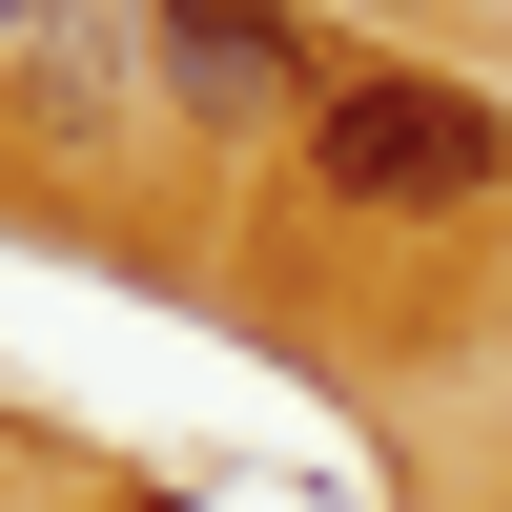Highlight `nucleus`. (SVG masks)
<instances>
[{
	"label": "nucleus",
	"instance_id": "obj_1",
	"mask_svg": "<svg viewBox=\"0 0 512 512\" xmlns=\"http://www.w3.org/2000/svg\"><path fill=\"white\" fill-rule=\"evenodd\" d=\"M308 185L328 205H492L512 185V103L492 82H431V62H349L308 103Z\"/></svg>",
	"mask_w": 512,
	"mask_h": 512
},
{
	"label": "nucleus",
	"instance_id": "obj_2",
	"mask_svg": "<svg viewBox=\"0 0 512 512\" xmlns=\"http://www.w3.org/2000/svg\"><path fill=\"white\" fill-rule=\"evenodd\" d=\"M164 82H185V123H287L308 21L287 0H164Z\"/></svg>",
	"mask_w": 512,
	"mask_h": 512
},
{
	"label": "nucleus",
	"instance_id": "obj_3",
	"mask_svg": "<svg viewBox=\"0 0 512 512\" xmlns=\"http://www.w3.org/2000/svg\"><path fill=\"white\" fill-rule=\"evenodd\" d=\"M41 21H62V0H0V41H41Z\"/></svg>",
	"mask_w": 512,
	"mask_h": 512
}]
</instances>
